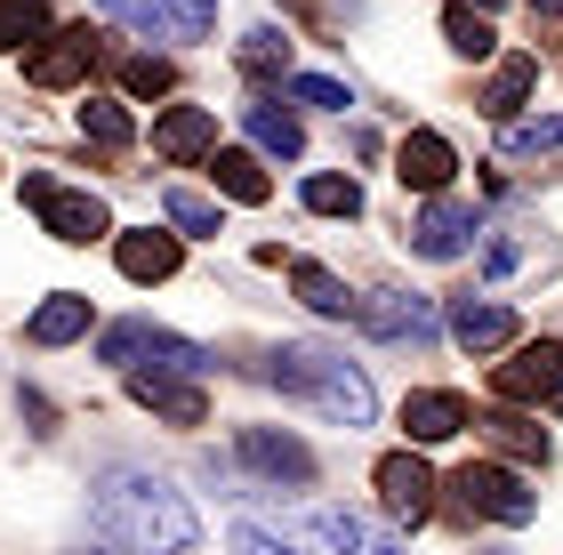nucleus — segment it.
I'll return each mask as SVG.
<instances>
[{
	"label": "nucleus",
	"mask_w": 563,
	"mask_h": 555,
	"mask_svg": "<svg viewBox=\"0 0 563 555\" xmlns=\"http://www.w3.org/2000/svg\"><path fill=\"white\" fill-rule=\"evenodd\" d=\"M475 426H483V435H492V443L507 451V459H531V467H548V426H540V419H523L516 402H507V411H483Z\"/></svg>",
	"instance_id": "412c9836"
},
{
	"label": "nucleus",
	"mask_w": 563,
	"mask_h": 555,
	"mask_svg": "<svg viewBox=\"0 0 563 555\" xmlns=\"http://www.w3.org/2000/svg\"><path fill=\"white\" fill-rule=\"evenodd\" d=\"M371 555H402V547H395V540H378V547H371Z\"/></svg>",
	"instance_id": "c9c22d12"
},
{
	"label": "nucleus",
	"mask_w": 563,
	"mask_h": 555,
	"mask_svg": "<svg viewBox=\"0 0 563 555\" xmlns=\"http://www.w3.org/2000/svg\"><path fill=\"white\" fill-rule=\"evenodd\" d=\"M24 201L41 210V225L57 242H97V234H113V210L97 193H73V186H48V178H24Z\"/></svg>",
	"instance_id": "39448f33"
},
{
	"label": "nucleus",
	"mask_w": 563,
	"mask_h": 555,
	"mask_svg": "<svg viewBox=\"0 0 563 555\" xmlns=\"http://www.w3.org/2000/svg\"><path fill=\"white\" fill-rule=\"evenodd\" d=\"M467 242H475V210L434 193L427 210H419V225H411V249H419V258H459Z\"/></svg>",
	"instance_id": "ddd939ff"
},
{
	"label": "nucleus",
	"mask_w": 563,
	"mask_h": 555,
	"mask_svg": "<svg viewBox=\"0 0 563 555\" xmlns=\"http://www.w3.org/2000/svg\"><path fill=\"white\" fill-rule=\"evenodd\" d=\"M298 193H306L314 218H363V186H354V178H306Z\"/></svg>",
	"instance_id": "c85d7f7f"
},
{
	"label": "nucleus",
	"mask_w": 563,
	"mask_h": 555,
	"mask_svg": "<svg viewBox=\"0 0 563 555\" xmlns=\"http://www.w3.org/2000/svg\"><path fill=\"white\" fill-rule=\"evenodd\" d=\"M459 426H475V419H467V402L443 395V387H419L411 402H402V435H411V451L419 443H451Z\"/></svg>",
	"instance_id": "2eb2a0df"
},
{
	"label": "nucleus",
	"mask_w": 563,
	"mask_h": 555,
	"mask_svg": "<svg viewBox=\"0 0 563 555\" xmlns=\"http://www.w3.org/2000/svg\"><path fill=\"white\" fill-rule=\"evenodd\" d=\"M153 154H162V162H201V154H218V113H210V106H169L162 121H153Z\"/></svg>",
	"instance_id": "9b49d317"
},
{
	"label": "nucleus",
	"mask_w": 563,
	"mask_h": 555,
	"mask_svg": "<svg viewBox=\"0 0 563 555\" xmlns=\"http://www.w3.org/2000/svg\"><path fill=\"white\" fill-rule=\"evenodd\" d=\"M177 258H186V234H153V225H145V234H121V242H113V266L130 274V282H169Z\"/></svg>",
	"instance_id": "dca6fc26"
},
{
	"label": "nucleus",
	"mask_w": 563,
	"mask_h": 555,
	"mask_svg": "<svg viewBox=\"0 0 563 555\" xmlns=\"http://www.w3.org/2000/svg\"><path fill=\"white\" fill-rule=\"evenodd\" d=\"M531 16H563V0H531Z\"/></svg>",
	"instance_id": "f704fd0d"
},
{
	"label": "nucleus",
	"mask_w": 563,
	"mask_h": 555,
	"mask_svg": "<svg viewBox=\"0 0 563 555\" xmlns=\"http://www.w3.org/2000/svg\"><path fill=\"white\" fill-rule=\"evenodd\" d=\"M467 9H483V16H492V9H499V0H467Z\"/></svg>",
	"instance_id": "e433bc0d"
},
{
	"label": "nucleus",
	"mask_w": 563,
	"mask_h": 555,
	"mask_svg": "<svg viewBox=\"0 0 563 555\" xmlns=\"http://www.w3.org/2000/svg\"><path fill=\"white\" fill-rule=\"evenodd\" d=\"M169 81H177L169 57H121V89L130 97H169Z\"/></svg>",
	"instance_id": "7c9ffc66"
},
{
	"label": "nucleus",
	"mask_w": 563,
	"mask_h": 555,
	"mask_svg": "<svg viewBox=\"0 0 563 555\" xmlns=\"http://www.w3.org/2000/svg\"><path fill=\"white\" fill-rule=\"evenodd\" d=\"M97 41H106V33H89V24H65V33H48L33 57H24V81H33V89H73V81L97 65Z\"/></svg>",
	"instance_id": "0eeeda50"
},
{
	"label": "nucleus",
	"mask_w": 563,
	"mask_h": 555,
	"mask_svg": "<svg viewBox=\"0 0 563 555\" xmlns=\"http://www.w3.org/2000/svg\"><path fill=\"white\" fill-rule=\"evenodd\" d=\"M210 178H218L225 201H250V210H258V201L274 193V186H266V169H258V154H242V145H218V154H210Z\"/></svg>",
	"instance_id": "4be33fe9"
},
{
	"label": "nucleus",
	"mask_w": 563,
	"mask_h": 555,
	"mask_svg": "<svg viewBox=\"0 0 563 555\" xmlns=\"http://www.w3.org/2000/svg\"><path fill=\"white\" fill-rule=\"evenodd\" d=\"M162 218H169V234H194V242H218L225 234V210H218L210 193H186V186L162 193Z\"/></svg>",
	"instance_id": "5701e85b"
},
{
	"label": "nucleus",
	"mask_w": 563,
	"mask_h": 555,
	"mask_svg": "<svg viewBox=\"0 0 563 555\" xmlns=\"http://www.w3.org/2000/svg\"><path fill=\"white\" fill-rule=\"evenodd\" d=\"M130 395L145 402V411H162V419H177V426H201V419H210V402H201V387H194V378L130 370Z\"/></svg>",
	"instance_id": "f3484780"
},
{
	"label": "nucleus",
	"mask_w": 563,
	"mask_h": 555,
	"mask_svg": "<svg viewBox=\"0 0 563 555\" xmlns=\"http://www.w3.org/2000/svg\"><path fill=\"white\" fill-rule=\"evenodd\" d=\"M81 137H97V145H130L137 137V121L113 106V97H81Z\"/></svg>",
	"instance_id": "c756f323"
},
{
	"label": "nucleus",
	"mask_w": 563,
	"mask_h": 555,
	"mask_svg": "<svg viewBox=\"0 0 563 555\" xmlns=\"http://www.w3.org/2000/svg\"><path fill=\"white\" fill-rule=\"evenodd\" d=\"M234 547L242 555H314V547H298V540H282V532H258V523H234Z\"/></svg>",
	"instance_id": "473e14b6"
},
{
	"label": "nucleus",
	"mask_w": 563,
	"mask_h": 555,
	"mask_svg": "<svg viewBox=\"0 0 563 555\" xmlns=\"http://www.w3.org/2000/svg\"><path fill=\"white\" fill-rule=\"evenodd\" d=\"M266 378H274V387H290V395H306L322 419H339V426H371V411H378L371 378L346 370L339 355H322V346H274Z\"/></svg>",
	"instance_id": "f03ea898"
},
{
	"label": "nucleus",
	"mask_w": 563,
	"mask_h": 555,
	"mask_svg": "<svg viewBox=\"0 0 563 555\" xmlns=\"http://www.w3.org/2000/svg\"><path fill=\"white\" fill-rule=\"evenodd\" d=\"M290 282H298V298H306V307H314L322 322H354V314H363V298H354L330 266H314V258H298V266H290Z\"/></svg>",
	"instance_id": "aec40b11"
},
{
	"label": "nucleus",
	"mask_w": 563,
	"mask_h": 555,
	"mask_svg": "<svg viewBox=\"0 0 563 555\" xmlns=\"http://www.w3.org/2000/svg\"><path fill=\"white\" fill-rule=\"evenodd\" d=\"M492 555H499V547H492Z\"/></svg>",
	"instance_id": "4c0bfd02"
},
{
	"label": "nucleus",
	"mask_w": 563,
	"mask_h": 555,
	"mask_svg": "<svg viewBox=\"0 0 563 555\" xmlns=\"http://www.w3.org/2000/svg\"><path fill=\"white\" fill-rule=\"evenodd\" d=\"M492 395L499 402H555L563 395V346H516L499 370H492Z\"/></svg>",
	"instance_id": "423d86ee"
},
{
	"label": "nucleus",
	"mask_w": 563,
	"mask_h": 555,
	"mask_svg": "<svg viewBox=\"0 0 563 555\" xmlns=\"http://www.w3.org/2000/svg\"><path fill=\"white\" fill-rule=\"evenodd\" d=\"M378 499H387L395 523H427L434 515V467L419 451H387V459H378Z\"/></svg>",
	"instance_id": "6e6552de"
},
{
	"label": "nucleus",
	"mask_w": 563,
	"mask_h": 555,
	"mask_svg": "<svg viewBox=\"0 0 563 555\" xmlns=\"http://www.w3.org/2000/svg\"><path fill=\"white\" fill-rule=\"evenodd\" d=\"M443 41L459 48V57H492V48H499L492 16H483V9H467V0H451V9H443Z\"/></svg>",
	"instance_id": "bb28decb"
},
{
	"label": "nucleus",
	"mask_w": 563,
	"mask_h": 555,
	"mask_svg": "<svg viewBox=\"0 0 563 555\" xmlns=\"http://www.w3.org/2000/svg\"><path fill=\"white\" fill-rule=\"evenodd\" d=\"M33 41H48V0H0V48H33Z\"/></svg>",
	"instance_id": "cd10ccee"
},
{
	"label": "nucleus",
	"mask_w": 563,
	"mask_h": 555,
	"mask_svg": "<svg viewBox=\"0 0 563 555\" xmlns=\"http://www.w3.org/2000/svg\"><path fill=\"white\" fill-rule=\"evenodd\" d=\"M451 338L467 346V355H499V346H516V314H507L499 298H459L451 307Z\"/></svg>",
	"instance_id": "4468645a"
},
{
	"label": "nucleus",
	"mask_w": 563,
	"mask_h": 555,
	"mask_svg": "<svg viewBox=\"0 0 563 555\" xmlns=\"http://www.w3.org/2000/svg\"><path fill=\"white\" fill-rule=\"evenodd\" d=\"M290 97H298V106H322V113H346V106H354V89H346V81H330V73H298Z\"/></svg>",
	"instance_id": "2f4dec72"
},
{
	"label": "nucleus",
	"mask_w": 563,
	"mask_h": 555,
	"mask_svg": "<svg viewBox=\"0 0 563 555\" xmlns=\"http://www.w3.org/2000/svg\"><path fill=\"white\" fill-rule=\"evenodd\" d=\"M395 178H402V193H443L451 178H459V154H451V137L443 130H411L395 145Z\"/></svg>",
	"instance_id": "1a4fd4ad"
},
{
	"label": "nucleus",
	"mask_w": 563,
	"mask_h": 555,
	"mask_svg": "<svg viewBox=\"0 0 563 555\" xmlns=\"http://www.w3.org/2000/svg\"><path fill=\"white\" fill-rule=\"evenodd\" d=\"M354 322H363L371 338H427L434 331V307H427L419 290H371Z\"/></svg>",
	"instance_id": "f8f14e48"
},
{
	"label": "nucleus",
	"mask_w": 563,
	"mask_h": 555,
	"mask_svg": "<svg viewBox=\"0 0 563 555\" xmlns=\"http://www.w3.org/2000/svg\"><path fill=\"white\" fill-rule=\"evenodd\" d=\"M97 355L121 363V370H162V378H210L218 355L210 346H194V338H177V331H153V322H113L106 338H97Z\"/></svg>",
	"instance_id": "7ed1b4c3"
},
{
	"label": "nucleus",
	"mask_w": 563,
	"mask_h": 555,
	"mask_svg": "<svg viewBox=\"0 0 563 555\" xmlns=\"http://www.w3.org/2000/svg\"><path fill=\"white\" fill-rule=\"evenodd\" d=\"M242 121H250V137H258L266 154H282V162H298V154H306V130H298V113H282V106H250Z\"/></svg>",
	"instance_id": "a878e982"
},
{
	"label": "nucleus",
	"mask_w": 563,
	"mask_h": 555,
	"mask_svg": "<svg viewBox=\"0 0 563 555\" xmlns=\"http://www.w3.org/2000/svg\"><path fill=\"white\" fill-rule=\"evenodd\" d=\"M507 145H516V154H540V145H563V121H507Z\"/></svg>",
	"instance_id": "72a5a7b5"
},
{
	"label": "nucleus",
	"mask_w": 563,
	"mask_h": 555,
	"mask_svg": "<svg viewBox=\"0 0 563 555\" xmlns=\"http://www.w3.org/2000/svg\"><path fill=\"white\" fill-rule=\"evenodd\" d=\"M242 73L250 81H282V73H290V33H282V24H250L242 33Z\"/></svg>",
	"instance_id": "b1692460"
},
{
	"label": "nucleus",
	"mask_w": 563,
	"mask_h": 555,
	"mask_svg": "<svg viewBox=\"0 0 563 555\" xmlns=\"http://www.w3.org/2000/svg\"><path fill=\"white\" fill-rule=\"evenodd\" d=\"M218 0H153V33L162 41H210Z\"/></svg>",
	"instance_id": "393cba45"
},
{
	"label": "nucleus",
	"mask_w": 563,
	"mask_h": 555,
	"mask_svg": "<svg viewBox=\"0 0 563 555\" xmlns=\"http://www.w3.org/2000/svg\"><path fill=\"white\" fill-rule=\"evenodd\" d=\"M24 338L33 346H73V338H89V298L81 290H48L33 322H24Z\"/></svg>",
	"instance_id": "a211bd4d"
},
{
	"label": "nucleus",
	"mask_w": 563,
	"mask_h": 555,
	"mask_svg": "<svg viewBox=\"0 0 563 555\" xmlns=\"http://www.w3.org/2000/svg\"><path fill=\"white\" fill-rule=\"evenodd\" d=\"M234 451L258 475H274V484H314V451H306L298 435H282V426H242Z\"/></svg>",
	"instance_id": "9d476101"
},
{
	"label": "nucleus",
	"mask_w": 563,
	"mask_h": 555,
	"mask_svg": "<svg viewBox=\"0 0 563 555\" xmlns=\"http://www.w3.org/2000/svg\"><path fill=\"white\" fill-rule=\"evenodd\" d=\"M97 499V532H106L113 547H130V555H186L201 540V515L186 508V491H169L162 475H145V467H106L89 484Z\"/></svg>",
	"instance_id": "f257e3e1"
},
{
	"label": "nucleus",
	"mask_w": 563,
	"mask_h": 555,
	"mask_svg": "<svg viewBox=\"0 0 563 555\" xmlns=\"http://www.w3.org/2000/svg\"><path fill=\"white\" fill-rule=\"evenodd\" d=\"M531 89H540V57H499V73L483 81V97H475V106L492 113V121H516Z\"/></svg>",
	"instance_id": "6ab92c4d"
},
{
	"label": "nucleus",
	"mask_w": 563,
	"mask_h": 555,
	"mask_svg": "<svg viewBox=\"0 0 563 555\" xmlns=\"http://www.w3.org/2000/svg\"><path fill=\"white\" fill-rule=\"evenodd\" d=\"M451 491H459L467 515H492V523H531L540 515V491H523V475L499 467V459H467L451 475Z\"/></svg>",
	"instance_id": "20e7f679"
}]
</instances>
